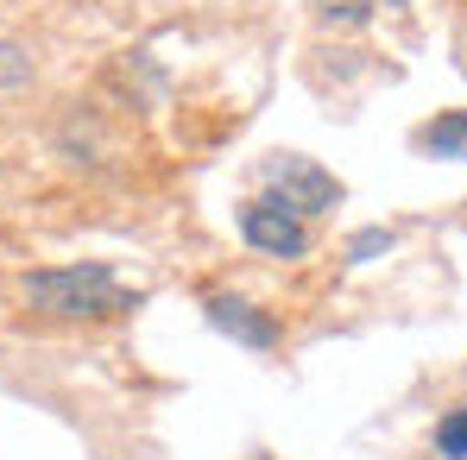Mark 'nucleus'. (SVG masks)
Returning a JSON list of instances; mask_svg holds the SVG:
<instances>
[{
  "mask_svg": "<svg viewBox=\"0 0 467 460\" xmlns=\"http://www.w3.org/2000/svg\"><path fill=\"white\" fill-rule=\"evenodd\" d=\"M19 297L45 322H120L127 309H140V291H127L114 278V265L82 259V265H51V271H26Z\"/></svg>",
  "mask_w": 467,
  "mask_h": 460,
  "instance_id": "nucleus-1",
  "label": "nucleus"
},
{
  "mask_svg": "<svg viewBox=\"0 0 467 460\" xmlns=\"http://www.w3.org/2000/svg\"><path fill=\"white\" fill-rule=\"evenodd\" d=\"M265 183H272V202H285V209L304 215V221L341 202V183H335L316 158H297V152L272 158V164H265Z\"/></svg>",
  "mask_w": 467,
  "mask_h": 460,
  "instance_id": "nucleus-2",
  "label": "nucleus"
},
{
  "mask_svg": "<svg viewBox=\"0 0 467 460\" xmlns=\"http://www.w3.org/2000/svg\"><path fill=\"white\" fill-rule=\"evenodd\" d=\"M240 240H246L253 252H272V259H304V252H310V221L291 215V209L272 202V196H253V202L240 209Z\"/></svg>",
  "mask_w": 467,
  "mask_h": 460,
  "instance_id": "nucleus-3",
  "label": "nucleus"
},
{
  "mask_svg": "<svg viewBox=\"0 0 467 460\" xmlns=\"http://www.w3.org/2000/svg\"><path fill=\"white\" fill-rule=\"evenodd\" d=\"M209 322L222 328V334H234L240 347H253V353H272L278 347V322L265 315V309H253L246 297H209Z\"/></svg>",
  "mask_w": 467,
  "mask_h": 460,
  "instance_id": "nucleus-4",
  "label": "nucleus"
},
{
  "mask_svg": "<svg viewBox=\"0 0 467 460\" xmlns=\"http://www.w3.org/2000/svg\"><path fill=\"white\" fill-rule=\"evenodd\" d=\"M417 152L449 158V164H467V107H449V114L423 120V127H417Z\"/></svg>",
  "mask_w": 467,
  "mask_h": 460,
  "instance_id": "nucleus-5",
  "label": "nucleus"
},
{
  "mask_svg": "<svg viewBox=\"0 0 467 460\" xmlns=\"http://www.w3.org/2000/svg\"><path fill=\"white\" fill-rule=\"evenodd\" d=\"M430 448H436V460H467V404H455V410L436 416Z\"/></svg>",
  "mask_w": 467,
  "mask_h": 460,
  "instance_id": "nucleus-6",
  "label": "nucleus"
},
{
  "mask_svg": "<svg viewBox=\"0 0 467 460\" xmlns=\"http://www.w3.org/2000/svg\"><path fill=\"white\" fill-rule=\"evenodd\" d=\"M32 82V51L26 45H0V88H19Z\"/></svg>",
  "mask_w": 467,
  "mask_h": 460,
  "instance_id": "nucleus-7",
  "label": "nucleus"
},
{
  "mask_svg": "<svg viewBox=\"0 0 467 460\" xmlns=\"http://www.w3.org/2000/svg\"><path fill=\"white\" fill-rule=\"evenodd\" d=\"M322 19H335V26H367V19H373V0H322Z\"/></svg>",
  "mask_w": 467,
  "mask_h": 460,
  "instance_id": "nucleus-8",
  "label": "nucleus"
},
{
  "mask_svg": "<svg viewBox=\"0 0 467 460\" xmlns=\"http://www.w3.org/2000/svg\"><path fill=\"white\" fill-rule=\"evenodd\" d=\"M379 246H391V233H386V228H367L354 246H348V252H354V259H367V252H379Z\"/></svg>",
  "mask_w": 467,
  "mask_h": 460,
  "instance_id": "nucleus-9",
  "label": "nucleus"
}]
</instances>
